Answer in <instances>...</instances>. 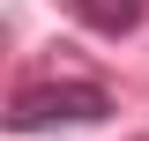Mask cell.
I'll use <instances>...</instances> for the list:
<instances>
[{
  "label": "cell",
  "mask_w": 149,
  "mask_h": 141,
  "mask_svg": "<svg viewBox=\"0 0 149 141\" xmlns=\"http://www.w3.org/2000/svg\"><path fill=\"white\" fill-rule=\"evenodd\" d=\"M67 8H74V22L97 30V37H127V30H142V15H149V0H67Z\"/></svg>",
  "instance_id": "obj_2"
},
{
  "label": "cell",
  "mask_w": 149,
  "mask_h": 141,
  "mask_svg": "<svg viewBox=\"0 0 149 141\" xmlns=\"http://www.w3.org/2000/svg\"><path fill=\"white\" fill-rule=\"evenodd\" d=\"M112 89L104 82H30L8 97V134H60V126H104Z\"/></svg>",
  "instance_id": "obj_1"
}]
</instances>
